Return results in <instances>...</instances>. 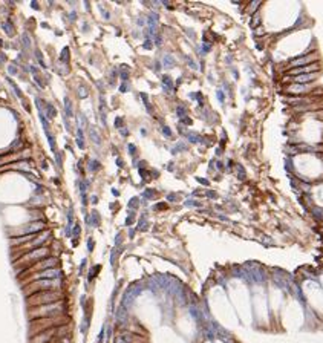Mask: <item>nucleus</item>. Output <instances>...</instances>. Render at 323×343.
<instances>
[{"label": "nucleus", "mask_w": 323, "mask_h": 343, "mask_svg": "<svg viewBox=\"0 0 323 343\" xmlns=\"http://www.w3.org/2000/svg\"><path fill=\"white\" fill-rule=\"evenodd\" d=\"M63 312V303L54 302V303H48V305H40V306H34L29 310L31 319H51V317H57Z\"/></svg>", "instance_id": "f257e3e1"}, {"label": "nucleus", "mask_w": 323, "mask_h": 343, "mask_svg": "<svg viewBox=\"0 0 323 343\" xmlns=\"http://www.w3.org/2000/svg\"><path fill=\"white\" fill-rule=\"evenodd\" d=\"M60 300V293L57 290H49V291H40V293H34L28 297V303L31 308L34 306H40V305H48Z\"/></svg>", "instance_id": "f03ea898"}, {"label": "nucleus", "mask_w": 323, "mask_h": 343, "mask_svg": "<svg viewBox=\"0 0 323 343\" xmlns=\"http://www.w3.org/2000/svg\"><path fill=\"white\" fill-rule=\"evenodd\" d=\"M58 286V279H40V281H34L29 283L28 290L29 293H40V291H49V290H55Z\"/></svg>", "instance_id": "7ed1b4c3"}, {"label": "nucleus", "mask_w": 323, "mask_h": 343, "mask_svg": "<svg viewBox=\"0 0 323 343\" xmlns=\"http://www.w3.org/2000/svg\"><path fill=\"white\" fill-rule=\"evenodd\" d=\"M48 254H49V248L48 247H38V248L31 250L29 253H26V254L22 257V262H34V264H37L38 260L46 259Z\"/></svg>", "instance_id": "20e7f679"}, {"label": "nucleus", "mask_w": 323, "mask_h": 343, "mask_svg": "<svg viewBox=\"0 0 323 343\" xmlns=\"http://www.w3.org/2000/svg\"><path fill=\"white\" fill-rule=\"evenodd\" d=\"M147 37H156V28H158V15L152 12L147 17Z\"/></svg>", "instance_id": "39448f33"}, {"label": "nucleus", "mask_w": 323, "mask_h": 343, "mask_svg": "<svg viewBox=\"0 0 323 343\" xmlns=\"http://www.w3.org/2000/svg\"><path fill=\"white\" fill-rule=\"evenodd\" d=\"M52 336H54V328L46 329V331H41V332L37 334V336L32 337L31 343H49L51 339H52Z\"/></svg>", "instance_id": "423d86ee"}, {"label": "nucleus", "mask_w": 323, "mask_h": 343, "mask_svg": "<svg viewBox=\"0 0 323 343\" xmlns=\"http://www.w3.org/2000/svg\"><path fill=\"white\" fill-rule=\"evenodd\" d=\"M317 70H319V65H317V63H312V65H308V66L291 69L288 74L290 75H299V74H311V72H317Z\"/></svg>", "instance_id": "0eeeda50"}, {"label": "nucleus", "mask_w": 323, "mask_h": 343, "mask_svg": "<svg viewBox=\"0 0 323 343\" xmlns=\"http://www.w3.org/2000/svg\"><path fill=\"white\" fill-rule=\"evenodd\" d=\"M317 58V55L316 54H309V55H303V57H300V58H295V60H293L290 65L291 66H308V65H312V61Z\"/></svg>", "instance_id": "6e6552de"}, {"label": "nucleus", "mask_w": 323, "mask_h": 343, "mask_svg": "<svg viewBox=\"0 0 323 343\" xmlns=\"http://www.w3.org/2000/svg\"><path fill=\"white\" fill-rule=\"evenodd\" d=\"M44 228V224L43 222H31L28 224L26 227L22 228V233H26V234H34V233H38Z\"/></svg>", "instance_id": "1a4fd4ad"}, {"label": "nucleus", "mask_w": 323, "mask_h": 343, "mask_svg": "<svg viewBox=\"0 0 323 343\" xmlns=\"http://www.w3.org/2000/svg\"><path fill=\"white\" fill-rule=\"evenodd\" d=\"M317 77H319L317 72H311V74H303V75L295 77L294 81H295V83H309V81H314Z\"/></svg>", "instance_id": "9d476101"}, {"label": "nucleus", "mask_w": 323, "mask_h": 343, "mask_svg": "<svg viewBox=\"0 0 323 343\" xmlns=\"http://www.w3.org/2000/svg\"><path fill=\"white\" fill-rule=\"evenodd\" d=\"M43 115L48 116V118H54V116L57 115L55 107H54L51 103H46V104H44V112H43Z\"/></svg>", "instance_id": "9b49d317"}, {"label": "nucleus", "mask_w": 323, "mask_h": 343, "mask_svg": "<svg viewBox=\"0 0 323 343\" xmlns=\"http://www.w3.org/2000/svg\"><path fill=\"white\" fill-rule=\"evenodd\" d=\"M60 61L61 63H65V65H69V61H70V51L69 48H63V51L60 52Z\"/></svg>", "instance_id": "f8f14e48"}, {"label": "nucleus", "mask_w": 323, "mask_h": 343, "mask_svg": "<svg viewBox=\"0 0 323 343\" xmlns=\"http://www.w3.org/2000/svg\"><path fill=\"white\" fill-rule=\"evenodd\" d=\"M163 87H164V91H167V92L173 91V81H172V78H170L168 75L163 77Z\"/></svg>", "instance_id": "ddd939ff"}, {"label": "nucleus", "mask_w": 323, "mask_h": 343, "mask_svg": "<svg viewBox=\"0 0 323 343\" xmlns=\"http://www.w3.org/2000/svg\"><path fill=\"white\" fill-rule=\"evenodd\" d=\"M106 113H107V107H106V100L104 97H100V115H101V120L103 123H106Z\"/></svg>", "instance_id": "4468645a"}, {"label": "nucleus", "mask_w": 323, "mask_h": 343, "mask_svg": "<svg viewBox=\"0 0 323 343\" xmlns=\"http://www.w3.org/2000/svg\"><path fill=\"white\" fill-rule=\"evenodd\" d=\"M65 109H66V115H68V116H72V115H74L72 101H70V98H69V97H66V98H65Z\"/></svg>", "instance_id": "2eb2a0df"}, {"label": "nucleus", "mask_w": 323, "mask_h": 343, "mask_svg": "<svg viewBox=\"0 0 323 343\" xmlns=\"http://www.w3.org/2000/svg\"><path fill=\"white\" fill-rule=\"evenodd\" d=\"M84 135H83V129H77V144H78V147L80 149H84Z\"/></svg>", "instance_id": "dca6fc26"}, {"label": "nucleus", "mask_w": 323, "mask_h": 343, "mask_svg": "<svg viewBox=\"0 0 323 343\" xmlns=\"http://www.w3.org/2000/svg\"><path fill=\"white\" fill-rule=\"evenodd\" d=\"M35 58H37L38 60V65L41 66V68H46V63H44V58H43V54L38 51V49H35Z\"/></svg>", "instance_id": "f3484780"}, {"label": "nucleus", "mask_w": 323, "mask_h": 343, "mask_svg": "<svg viewBox=\"0 0 323 343\" xmlns=\"http://www.w3.org/2000/svg\"><path fill=\"white\" fill-rule=\"evenodd\" d=\"M2 28H3V31H5L8 35H12V32H14V28H12L11 22H5V23L2 25Z\"/></svg>", "instance_id": "a211bd4d"}, {"label": "nucleus", "mask_w": 323, "mask_h": 343, "mask_svg": "<svg viewBox=\"0 0 323 343\" xmlns=\"http://www.w3.org/2000/svg\"><path fill=\"white\" fill-rule=\"evenodd\" d=\"M141 98H142V101H144L146 107H147V109H149V113H153V107L150 106V101H149V97H147L146 94H141Z\"/></svg>", "instance_id": "6ab92c4d"}, {"label": "nucleus", "mask_w": 323, "mask_h": 343, "mask_svg": "<svg viewBox=\"0 0 323 343\" xmlns=\"http://www.w3.org/2000/svg\"><path fill=\"white\" fill-rule=\"evenodd\" d=\"M100 169V162H98L97 159H91L89 161V170L91 172H95V170H98Z\"/></svg>", "instance_id": "aec40b11"}, {"label": "nucleus", "mask_w": 323, "mask_h": 343, "mask_svg": "<svg viewBox=\"0 0 323 343\" xmlns=\"http://www.w3.org/2000/svg\"><path fill=\"white\" fill-rule=\"evenodd\" d=\"M91 138H92V141L95 142V144H101V140H100V135H97V130L92 127L91 129Z\"/></svg>", "instance_id": "412c9836"}, {"label": "nucleus", "mask_w": 323, "mask_h": 343, "mask_svg": "<svg viewBox=\"0 0 323 343\" xmlns=\"http://www.w3.org/2000/svg\"><path fill=\"white\" fill-rule=\"evenodd\" d=\"M144 196L147 198V199H155L156 198V190H153V188H147V190L144 192Z\"/></svg>", "instance_id": "4be33fe9"}, {"label": "nucleus", "mask_w": 323, "mask_h": 343, "mask_svg": "<svg viewBox=\"0 0 323 343\" xmlns=\"http://www.w3.org/2000/svg\"><path fill=\"white\" fill-rule=\"evenodd\" d=\"M22 43L25 44L26 48H31V39H29V35L26 34V32L22 34Z\"/></svg>", "instance_id": "5701e85b"}, {"label": "nucleus", "mask_w": 323, "mask_h": 343, "mask_svg": "<svg viewBox=\"0 0 323 343\" xmlns=\"http://www.w3.org/2000/svg\"><path fill=\"white\" fill-rule=\"evenodd\" d=\"M8 81H9V84L12 86V89H14V92H15V95L19 97V98H22V91H20V89H19V86H17V84L14 83V81H12L11 78H8Z\"/></svg>", "instance_id": "b1692460"}, {"label": "nucleus", "mask_w": 323, "mask_h": 343, "mask_svg": "<svg viewBox=\"0 0 323 343\" xmlns=\"http://www.w3.org/2000/svg\"><path fill=\"white\" fill-rule=\"evenodd\" d=\"M124 81L129 78V68L127 66H121V75H120Z\"/></svg>", "instance_id": "393cba45"}, {"label": "nucleus", "mask_w": 323, "mask_h": 343, "mask_svg": "<svg viewBox=\"0 0 323 343\" xmlns=\"http://www.w3.org/2000/svg\"><path fill=\"white\" fill-rule=\"evenodd\" d=\"M164 63H165V65H164L165 68H170V66H173V58H172V57H170L168 54H167V55L164 57Z\"/></svg>", "instance_id": "a878e982"}, {"label": "nucleus", "mask_w": 323, "mask_h": 343, "mask_svg": "<svg viewBox=\"0 0 323 343\" xmlns=\"http://www.w3.org/2000/svg\"><path fill=\"white\" fill-rule=\"evenodd\" d=\"M138 204H139V199H138V198H132V199L129 201V207H130V209H133V207L136 209Z\"/></svg>", "instance_id": "bb28decb"}, {"label": "nucleus", "mask_w": 323, "mask_h": 343, "mask_svg": "<svg viewBox=\"0 0 323 343\" xmlns=\"http://www.w3.org/2000/svg\"><path fill=\"white\" fill-rule=\"evenodd\" d=\"M98 222H100V214H98L97 211H92V224L97 225Z\"/></svg>", "instance_id": "cd10ccee"}, {"label": "nucleus", "mask_w": 323, "mask_h": 343, "mask_svg": "<svg viewBox=\"0 0 323 343\" xmlns=\"http://www.w3.org/2000/svg\"><path fill=\"white\" fill-rule=\"evenodd\" d=\"M161 129H163V133L165 135L167 138H172V130H170V129L167 127V126H163V127H161Z\"/></svg>", "instance_id": "c85d7f7f"}, {"label": "nucleus", "mask_w": 323, "mask_h": 343, "mask_svg": "<svg viewBox=\"0 0 323 343\" xmlns=\"http://www.w3.org/2000/svg\"><path fill=\"white\" fill-rule=\"evenodd\" d=\"M188 140H190L192 142H198L199 141V137L196 133H188Z\"/></svg>", "instance_id": "c756f323"}, {"label": "nucleus", "mask_w": 323, "mask_h": 343, "mask_svg": "<svg viewBox=\"0 0 323 343\" xmlns=\"http://www.w3.org/2000/svg\"><path fill=\"white\" fill-rule=\"evenodd\" d=\"M144 48H146V49H150V48H152V41H150V37H147V40L144 41Z\"/></svg>", "instance_id": "7c9ffc66"}, {"label": "nucleus", "mask_w": 323, "mask_h": 343, "mask_svg": "<svg viewBox=\"0 0 323 343\" xmlns=\"http://www.w3.org/2000/svg\"><path fill=\"white\" fill-rule=\"evenodd\" d=\"M8 72H9V74H12V75H15V74H17V68H15V66H9V68H8Z\"/></svg>", "instance_id": "2f4dec72"}, {"label": "nucleus", "mask_w": 323, "mask_h": 343, "mask_svg": "<svg viewBox=\"0 0 323 343\" xmlns=\"http://www.w3.org/2000/svg\"><path fill=\"white\" fill-rule=\"evenodd\" d=\"M120 91H121V92H127V91H129L127 83H123V84H121V87H120Z\"/></svg>", "instance_id": "473e14b6"}, {"label": "nucleus", "mask_w": 323, "mask_h": 343, "mask_svg": "<svg viewBox=\"0 0 323 343\" xmlns=\"http://www.w3.org/2000/svg\"><path fill=\"white\" fill-rule=\"evenodd\" d=\"M121 123H123V118H121V116H118V118L115 120V126H116V127H121V126H123Z\"/></svg>", "instance_id": "72a5a7b5"}, {"label": "nucleus", "mask_w": 323, "mask_h": 343, "mask_svg": "<svg viewBox=\"0 0 323 343\" xmlns=\"http://www.w3.org/2000/svg\"><path fill=\"white\" fill-rule=\"evenodd\" d=\"M78 91H80V97H86V95H87V91H84V87H83V86L80 87Z\"/></svg>", "instance_id": "f704fd0d"}, {"label": "nucleus", "mask_w": 323, "mask_h": 343, "mask_svg": "<svg viewBox=\"0 0 323 343\" xmlns=\"http://www.w3.org/2000/svg\"><path fill=\"white\" fill-rule=\"evenodd\" d=\"M129 152H130V155H133V153L136 152V147L133 146V144H129Z\"/></svg>", "instance_id": "c9c22d12"}, {"label": "nucleus", "mask_w": 323, "mask_h": 343, "mask_svg": "<svg viewBox=\"0 0 323 343\" xmlns=\"http://www.w3.org/2000/svg\"><path fill=\"white\" fill-rule=\"evenodd\" d=\"M178 113H179V116H185L187 113H185V109H182V107H178Z\"/></svg>", "instance_id": "e433bc0d"}, {"label": "nucleus", "mask_w": 323, "mask_h": 343, "mask_svg": "<svg viewBox=\"0 0 323 343\" xmlns=\"http://www.w3.org/2000/svg\"><path fill=\"white\" fill-rule=\"evenodd\" d=\"M167 198H168V201H173V202H176V201H178V198H176V195H172V193H170V195H168Z\"/></svg>", "instance_id": "4c0bfd02"}, {"label": "nucleus", "mask_w": 323, "mask_h": 343, "mask_svg": "<svg viewBox=\"0 0 323 343\" xmlns=\"http://www.w3.org/2000/svg\"><path fill=\"white\" fill-rule=\"evenodd\" d=\"M120 132H121V135H123V137H127V135H129V130L126 129V127H124V129H121Z\"/></svg>", "instance_id": "58836bf2"}, {"label": "nucleus", "mask_w": 323, "mask_h": 343, "mask_svg": "<svg viewBox=\"0 0 323 343\" xmlns=\"http://www.w3.org/2000/svg\"><path fill=\"white\" fill-rule=\"evenodd\" d=\"M57 164L61 167V155H60V153H57Z\"/></svg>", "instance_id": "ea45409f"}, {"label": "nucleus", "mask_w": 323, "mask_h": 343, "mask_svg": "<svg viewBox=\"0 0 323 343\" xmlns=\"http://www.w3.org/2000/svg\"><path fill=\"white\" fill-rule=\"evenodd\" d=\"M0 61H2V63H5V61H6V57H5V54H0Z\"/></svg>", "instance_id": "a19ab883"}, {"label": "nucleus", "mask_w": 323, "mask_h": 343, "mask_svg": "<svg viewBox=\"0 0 323 343\" xmlns=\"http://www.w3.org/2000/svg\"><path fill=\"white\" fill-rule=\"evenodd\" d=\"M218 97H219V100H221V101H224V94H222L221 91H218Z\"/></svg>", "instance_id": "79ce46f5"}, {"label": "nucleus", "mask_w": 323, "mask_h": 343, "mask_svg": "<svg viewBox=\"0 0 323 343\" xmlns=\"http://www.w3.org/2000/svg\"><path fill=\"white\" fill-rule=\"evenodd\" d=\"M31 6L34 8V9H35V8H37V9H38V5H37V3H35V2H32V3H31Z\"/></svg>", "instance_id": "37998d69"}, {"label": "nucleus", "mask_w": 323, "mask_h": 343, "mask_svg": "<svg viewBox=\"0 0 323 343\" xmlns=\"http://www.w3.org/2000/svg\"><path fill=\"white\" fill-rule=\"evenodd\" d=\"M2 44H3V41H2V40H0V46H2Z\"/></svg>", "instance_id": "c03bdc74"}]
</instances>
